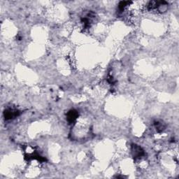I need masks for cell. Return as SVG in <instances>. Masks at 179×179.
I'll return each mask as SVG.
<instances>
[{"instance_id":"1","label":"cell","mask_w":179,"mask_h":179,"mask_svg":"<svg viewBox=\"0 0 179 179\" xmlns=\"http://www.w3.org/2000/svg\"><path fill=\"white\" fill-rule=\"evenodd\" d=\"M132 153L134 157H136V158H140L144 155L143 149L137 145H134L132 146Z\"/></svg>"},{"instance_id":"2","label":"cell","mask_w":179,"mask_h":179,"mask_svg":"<svg viewBox=\"0 0 179 179\" xmlns=\"http://www.w3.org/2000/svg\"><path fill=\"white\" fill-rule=\"evenodd\" d=\"M18 113H19V111L18 110L9 109L6 110L5 111L4 116H5L6 119H11V118H14V117H16V116H18Z\"/></svg>"},{"instance_id":"3","label":"cell","mask_w":179,"mask_h":179,"mask_svg":"<svg viewBox=\"0 0 179 179\" xmlns=\"http://www.w3.org/2000/svg\"><path fill=\"white\" fill-rule=\"evenodd\" d=\"M77 116H78V114L76 111H71L69 113H68V116H67V119L69 120V122H74V120L76 119Z\"/></svg>"}]
</instances>
